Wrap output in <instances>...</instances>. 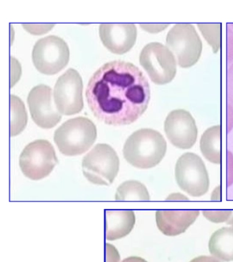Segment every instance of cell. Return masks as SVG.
<instances>
[{"label":"cell","instance_id":"obj_1","mask_svg":"<svg viewBox=\"0 0 233 262\" xmlns=\"http://www.w3.org/2000/svg\"><path fill=\"white\" fill-rule=\"evenodd\" d=\"M85 96L90 110L100 122L109 125H130L148 107L150 83L136 66L114 60L94 73Z\"/></svg>","mask_w":233,"mask_h":262},{"label":"cell","instance_id":"obj_2","mask_svg":"<svg viewBox=\"0 0 233 262\" xmlns=\"http://www.w3.org/2000/svg\"><path fill=\"white\" fill-rule=\"evenodd\" d=\"M167 144L158 131L143 128L135 131L126 141L123 155L137 169H147L160 164L166 155Z\"/></svg>","mask_w":233,"mask_h":262},{"label":"cell","instance_id":"obj_3","mask_svg":"<svg viewBox=\"0 0 233 262\" xmlns=\"http://www.w3.org/2000/svg\"><path fill=\"white\" fill-rule=\"evenodd\" d=\"M97 137L96 125L90 119L80 117L68 119L54 134L60 152L67 156L82 155L90 148Z\"/></svg>","mask_w":233,"mask_h":262},{"label":"cell","instance_id":"obj_4","mask_svg":"<svg viewBox=\"0 0 233 262\" xmlns=\"http://www.w3.org/2000/svg\"><path fill=\"white\" fill-rule=\"evenodd\" d=\"M119 156L111 146L98 144L83 158L84 176L89 182L99 186H109L120 170Z\"/></svg>","mask_w":233,"mask_h":262},{"label":"cell","instance_id":"obj_5","mask_svg":"<svg viewBox=\"0 0 233 262\" xmlns=\"http://www.w3.org/2000/svg\"><path fill=\"white\" fill-rule=\"evenodd\" d=\"M58 163L54 147L44 139H38L28 144L19 158L21 172L32 181L48 177Z\"/></svg>","mask_w":233,"mask_h":262},{"label":"cell","instance_id":"obj_6","mask_svg":"<svg viewBox=\"0 0 233 262\" xmlns=\"http://www.w3.org/2000/svg\"><path fill=\"white\" fill-rule=\"evenodd\" d=\"M139 61L154 83L164 85L172 82L177 73L173 53L162 43L152 42L142 50Z\"/></svg>","mask_w":233,"mask_h":262},{"label":"cell","instance_id":"obj_7","mask_svg":"<svg viewBox=\"0 0 233 262\" xmlns=\"http://www.w3.org/2000/svg\"><path fill=\"white\" fill-rule=\"evenodd\" d=\"M69 49L66 42L58 36L41 38L33 48L32 58L36 70L46 75L61 71L69 60Z\"/></svg>","mask_w":233,"mask_h":262},{"label":"cell","instance_id":"obj_8","mask_svg":"<svg viewBox=\"0 0 233 262\" xmlns=\"http://www.w3.org/2000/svg\"><path fill=\"white\" fill-rule=\"evenodd\" d=\"M175 179L182 191L192 196H203L208 191L209 179L205 164L199 156L187 152L179 158Z\"/></svg>","mask_w":233,"mask_h":262},{"label":"cell","instance_id":"obj_9","mask_svg":"<svg viewBox=\"0 0 233 262\" xmlns=\"http://www.w3.org/2000/svg\"><path fill=\"white\" fill-rule=\"evenodd\" d=\"M167 45L182 68L193 67L200 58L202 43L192 25H174L168 33Z\"/></svg>","mask_w":233,"mask_h":262},{"label":"cell","instance_id":"obj_10","mask_svg":"<svg viewBox=\"0 0 233 262\" xmlns=\"http://www.w3.org/2000/svg\"><path fill=\"white\" fill-rule=\"evenodd\" d=\"M83 83L76 70L69 69L57 80L54 100L57 109L66 116L75 115L83 109Z\"/></svg>","mask_w":233,"mask_h":262},{"label":"cell","instance_id":"obj_11","mask_svg":"<svg viewBox=\"0 0 233 262\" xmlns=\"http://www.w3.org/2000/svg\"><path fill=\"white\" fill-rule=\"evenodd\" d=\"M166 135L174 147L192 148L197 142L198 130L192 114L183 109L172 111L164 123Z\"/></svg>","mask_w":233,"mask_h":262},{"label":"cell","instance_id":"obj_12","mask_svg":"<svg viewBox=\"0 0 233 262\" xmlns=\"http://www.w3.org/2000/svg\"><path fill=\"white\" fill-rule=\"evenodd\" d=\"M28 104L33 122L41 128H53L61 120V114L53 103V90L48 85L41 84L32 89Z\"/></svg>","mask_w":233,"mask_h":262},{"label":"cell","instance_id":"obj_13","mask_svg":"<svg viewBox=\"0 0 233 262\" xmlns=\"http://www.w3.org/2000/svg\"><path fill=\"white\" fill-rule=\"evenodd\" d=\"M100 36L109 51L123 55L135 45L137 28L133 24H102L100 26Z\"/></svg>","mask_w":233,"mask_h":262},{"label":"cell","instance_id":"obj_14","mask_svg":"<svg viewBox=\"0 0 233 262\" xmlns=\"http://www.w3.org/2000/svg\"><path fill=\"white\" fill-rule=\"evenodd\" d=\"M199 215V211H157L156 223L166 236H178L194 224Z\"/></svg>","mask_w":233,"mask_h":262},{"label":"cell","instance_id":"obj_15","mask_svg":"<svg viewBox=\"0 0 233 262\" xmlns=\"http://www.w3.org/2000/svg\"><path fill=\"white\" fill-rule=\"evenodd\" d=\"M135 216L132 211H105V236L110 241L127 236L133 229Z\"/></svg>","mask_w":233,"mask_h":262},{"label":"cell","instance_id":"obj_16","mask_svg":"<svg viewBox=\"0 0 233 262\" xmlns=\"http://www.w3.org/2000/svg\"><path fill=\"white\" fill-rule=\"evenodd\" d=\"M211 255L221 261H233V227L221 228L211 236L209 241Z\"/></svg>","mask_w":233,"mask_h":262},{"label":"cell","instance_id":"obj_17","mask_svg":"<svg viewBox=\"0 0 233 262\" xmlns=\"http://www.w3.org/2000/svg\"><path fill=\"white\" fill-rule=\"evenodd\" d=\"M221 128L220 125L213 126L204 131L200 140L202 155L209 162L220 164Z\"/></svg>","mask_w":233,"mask_h":262},{"label":"cell","instance_id":"obj_18","mask_svg":"<svg viewBox=\"0 0 233 262\" xmlns=\"http://www.w3.org/2000/svg\"><path fill=\"white\" fill-rule=\"evenodd\" d=\"M115 201H150L147 187L137 181H127L120 185L115 195Z\"/></svg>","mask_w":233,"mask_h":262},{"label":"cell","instance_id":"obj_19","mask_svg":"<svg viewBox=\"0 0 233 262\" xmlns=\"http://www.w3.org/2000/svg\"><path fill=\"white\" fill-rule=\"evenodd\" d=\"M28 123V114L24 102L18 97L11 95V136L21 134Z\"/></svg>","mask_w":233,"mask_h":262},{"label":"cell","instance_id":"obj_20","mask_svg":"<svg viewBox=\"0 0 233 262\" xmlns=\"http://www.w3.org/2000/svg\"><path fill=\"white\" fill-rule=\"evenodd\" d=\"M204 38L212 46L214 53L220 48L221 25H197Z\"/></svg>","mask_w":233,"mask_h":262},{"label":"cell","instance_id":"obj_21","mask_svg":"<svg viewBox=\"0 0 233 262\" xmlns=\"http://www.w3.org/2000/svg\"><path fill=\"white\" fill-rule=\"evenodd\" d=\"M232 211H204V217L214 223L227 222L232 215Z\"/></svg>","mask_w":233,"mask_h":262},{"label":"cell","instance_id":"obj_22","mask_svg":"<svg viewBox=\"0 0 233 262\" xmlns=\"http://www.w3.org/2000/svg\"><path fill=\"white\" fill-rule=\"evenodd\" d=\"M25 30L33 35H42L48 33L54 25H23Z\"/></svg>","mask_w":233,"mask_h":262},{"label":"cell","instance_id":"obj_23","mask_svg":"<svg viewBox=\"0 0 233 262\" xmlns=\"http://www.w3.org/2000/svg\"><path fill=\"white\" fill-rule=\"evenodd\" d=\"M228 101L233 107V63L228 70Z\"/></svg>","mask_w":233,"mask_h":262},{"label":"cell","instance_id":"obj_24","mask_svg":"<svg viewBox=\"0 0 233 262\" xmlns=\"http://www.w3.org/2000/svg\"><path fill=\"white\" fill-rule=\"evenodd\" d=\"M190 262H221L214 257L201 256L194 258Z\"/></svg>","mask_w":233,"mask_h":262},{"label":"cell","instance_id":"obj_25","mask_svg":"<svg viewBox=\"0 0 233 262\" xmlns=\"http://www.w3.org/2000/svg\"><path fill=\"white\" fill-rule=\"evenodd\" d=\"M167 201H189V198L179 193H174L168 196Z\"/></svg>","mask_w":233,"mask_h":262},{"label":"cell","instance_id":"obj_26","mask_svg":"<svg viewBox=\"0 0 233 262\" xmlns=\"http://www.w3.org/2000/svg\"><path fill=\"white\" fill-rule=\"evenodd\" d=\"M122 262H147L144 258L137 256H130L124 259Z\"/></svg>","mask_w":233,"mask_h":262},{"label":"cell","instance_id":"obj_27","mask_svg":"<svg viewBox=\"0 0 233 262\" xmlns=\"http://www.w3.org/2000/svg\"><path fill=\"white\" fill-rule=\"evenodd\" d=\"M227 224L232 225V226H233V216H232H232H231L230 219H229V221H228L227 222Z\"/></svg>","mask_w":233,"mask_h":262}]
</instances>
